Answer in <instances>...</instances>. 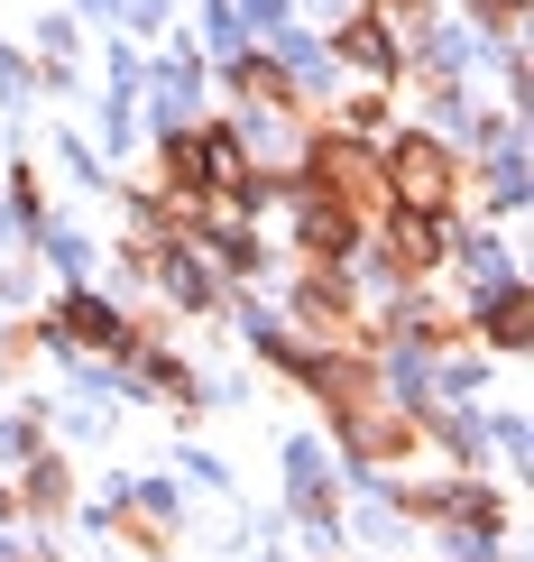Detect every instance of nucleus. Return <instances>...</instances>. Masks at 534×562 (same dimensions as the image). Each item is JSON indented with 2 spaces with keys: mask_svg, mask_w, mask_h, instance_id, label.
I'll use <instances>...</instances> for the list:
<instances>
[{
  "mask_svg": "<svg viewBox=\"0 0 534 562\" xmlns=\"http://www.w3.org/2000/svg\"><path fill=\"white\" fill-rule=\"evenodd\" d=\"M387 194H397L406 213H443L452 203V148L443 138H397V148H387Z\"/></svg>",
  "mask_w": 534,
  "mask_h": 562,
  "instance_id": "obj_1",
  "label": "nucleus"
},
{
  "mask_svg": "<svg viewBox=\"0 0 534 562\" xmlns=\"http://www.w3.org/2000/svg\"><path fill=\"white\" fill-rule=\"evenodd\" d=\"M479 10H498V19H516V0H479Z\"/></svg>",
  "mask_w": 534,
  "mask_h": 562,
  "instance_id": "obj_6",
  "label": "nucleus"
},
{
  "mask_svg": "<svg viewBox=\"0 0 534 562\" xmlns=\"http://www.w3.org/2000/svg\"><path fill=\"white\" fill-rule=\"evenodd\" d=\"M305 249H314V259L351 249V213H305Z\"/></svg>",
  "mask_w": 534,
  "mask_h": 562,
  "instance_id": "obj_3",
  "label": "nucleus"
},
{
  "mask_svg": "<svg viewBox=\"0 0 534 562\" xmlns=\"http://www.w3.org/2000/svg\"><path fill=\"white\" fill-rule=\"evenodd\" d=\"M341 56H351V65H387V37L378 29H351V37H341Z\"/></svg>",
  "mask_w": 534,
  "mask_h": 562,
  "instance_id": "obj_5",
  "label": "nucleus"
},
{
  "mask_svg": "<svg viewBox=\"0 0 534 562\" xmlns=\"http://www.w3.org/2000/svg\"><path fill=\"white\" fill-rule=\"evenodd\" d=\"M314 184H332V194H341V213H378V194H387L378 157H368V148H351V138H332V148L314 157Z\"/></svg>",
  "mask_w": 534,
  "mask_h": 562,
  "instance_id": "obj_2",
  "label": "nucleus"
},
{
  "mask_svg": "<svg viewBox=\"0 0 534 562\" xmlns=\"http://www.w3.org/2000/svg\"><path fill=\"white\" fill-rule=\"evenodd\" d=\"M489 333H498L507 350L525 341V295H498V304H489Z\"/></svg>",
  "mask_w": 534,
  "mask_h": 562,
  "instance_id": "obj_4",
  "label": "nucleus"
}]
</instances>
